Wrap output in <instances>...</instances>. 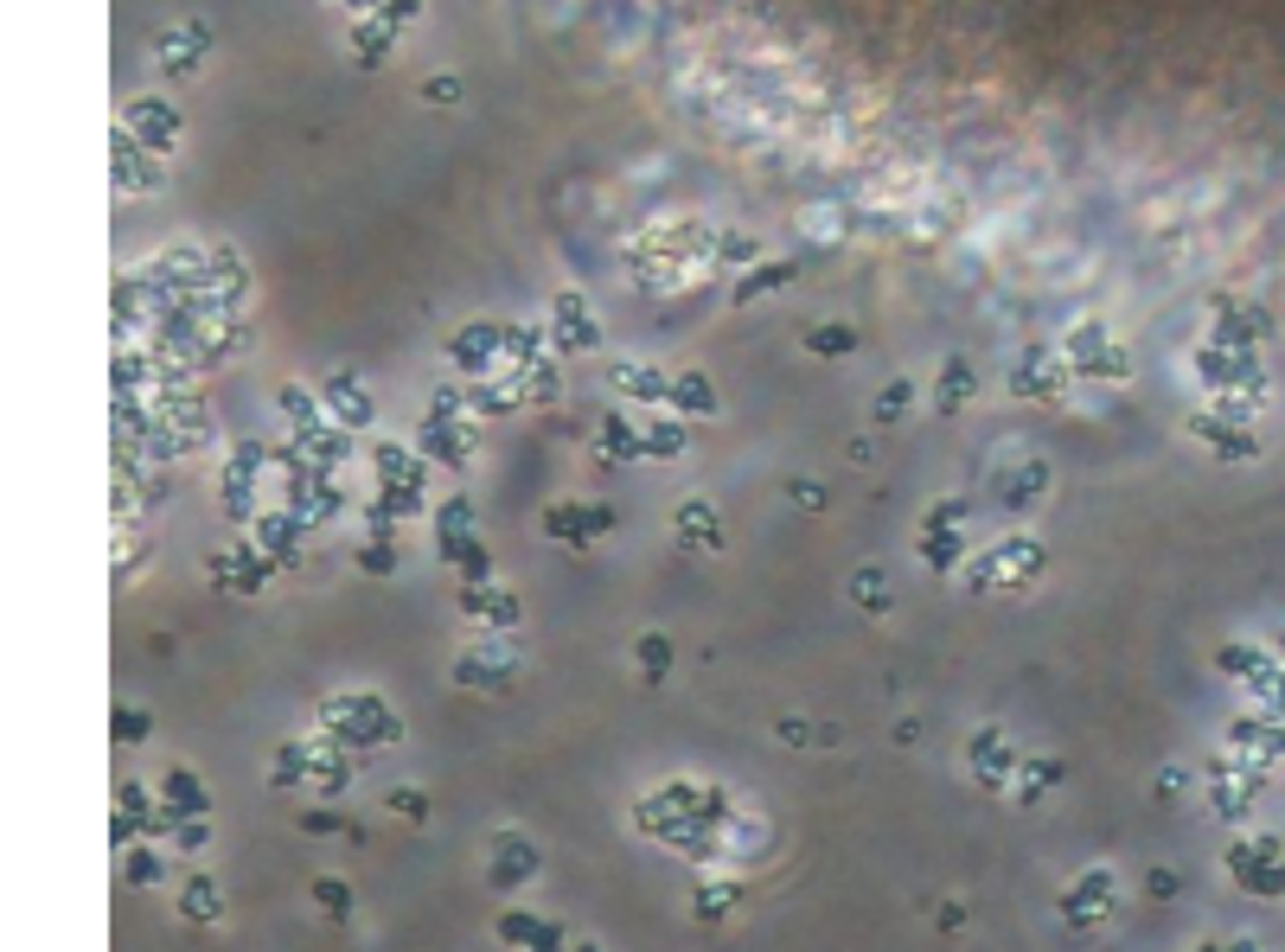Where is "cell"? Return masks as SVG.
<instances>
[{
  "label": "cell",
  "instance_id": "6da1fadb",
  "mask_svg": "<svg viewBox=\"0 0 1285 952\" xmlns=\"http://www.w3.org/2000/svg\"><path fill=\"white\" fill-rule=\"evenodd\" d=\"M320 735L346 748H384L403 735V716L371 691H346V697H320Z\"/></svg>",
  "mask_w": 1285,
  "mask_h": 952
},
{
  "label": "cell",
  "instance_id": "7a4b0ae2",
  "mask_svg": "<svg viewBox=\"0 0 1285 952\" xmlns=\"http://www.w3.org/2000/svg\"><path fill=\"white\" fill-rule=\"evenodd\" d=\"M1043 562H1049V550L1030 538V530H1010V538H1004L992 556H978V562H972L966 588H972V595H992V588H1024V582H1036V576H1043Z\"/></svg>",
  "mask_w": 1285,
  "mask_h": 952
},
{
  "label": "cell",
  "instance_id": "3957f363",
  "mask_svg": "<svg viewBox=\"0 0 1285 952\" xmlns=\"http://www.w3.org/2000/svg\"><path fill=\"white\" fill-rule=\"evenodd\" d=\"M1113 921V869H1087L1075 889H1062V927L1075 940H1093Z\"/></svg>",
  "mask_w": 1285,
  "mask_h": 952
},
{
  "label": "cell",
  "instance_id": "277c9868",
  "mask_svg": "<svg viewBox=\"0 0 1285 952\" xmlns=\"http://www.w3.org/2000/svg\"><path fill=\"white\" fill-rule=\"evenodd\" d=\"M1228 869L1240 875L1247 895H1285V869H1279V844H1273V837H1247V844H1234Z\"/></svg>",
  "mask_w": 1285,
  "mask_h": 952
},
{
  "label": "cell",
  "instance_id": "5b68a950",
  "mask_svg": "<svg viewBox=\"0 0 1285 952\" xmlns=\"http://www.w3.org/2000/svg\"><path fill=\"white\" fill-rule=\"evenodd\" d=\"M966 768H972V780L986 786V792H1004V786H1010V774L1024 768V760H1017V748H1010V735H1004V729H978V735H972V748H966Z\"/></svg>",
  "mask_w": 1285,
  "mask_h": 952
},
{
  "label": "cell",
  "instance_id": "8992f818",
  "mask_svg": "<svg viewBox=\"0 0 1285 952\" xmlns=\"http://www.w3.org/2000/svg\"><path fill=\"white\" fill-rule=\"evenodd\" d=\"M377 480H384V506L416 512L423 506V461L403 448H377Z\"/></svg>",
  "mask_w": 1285,
  "mask_h": 952
},
{
  "label": "cell",
  "instance_id": "52a82bcc",
  "mask_svg": "<svg viewBox=\"0 0 1285 952\" xmlns=\"http://www.w3.org/2000/svg\"><path fill=\"white\" fill-rule=\"evenodd\" d=\"M211 576H218L224 588H244V595H262V588H269V576H276V556L262 550V544H237L231 556H211Z\"/></svg>",
  "mask_w": 1285,
  "mask_h": 952
},
{
  "label": "cell",
  "instance_id": "ba28073f",
  "mask_svg": "<svg viewBox=\"0 0 1285 952\" xmlns=\"http://www.w3.org/2000/svg\"><path fill=\"white\" fill-rule=\"evenodd\" d=\"M461 614H467V621H486L493 633H512L524 607H518V595L499 588V582H461Z\"/></svg>",
  "mask_w": 1285,
  "mask_h": 952
},
{
  "label": "cell",
  "instance_id": "9c48e42d",
  "mask_svg": "<svg viewBox=\"0 0 1285 952\" xmlns=\"http://www.w3.org/2000/svg\"><path fill=\"white\" fill-rule=\"evenodd\" d=\"M205 46H211V26H205V20L167 26V32H161V70H167V78H193V70L205 64Z\"/></svg>",
  "mask_w": 1285,
  "mask_h": 952
},
{
  "label": "cell",
  "instance_id": "30bf717a",
  "mask_svg": "<svg viewBox=\"0 0 1285 952\" xmlns=\"http://www.w3.org/2000/svg\"><path fill=\"white\" fill-rule=\"evenodd\" d=\"M544 530H550L556 544L582 550L589 538H601V530H615V512H608V506H550V512H544Z\"/></svg>",
  "mask_w": 1285,
  "mask_h": 952
},
{
  "label": "cell",
  "instance_id": "8fae6325",
  "mask_svg": "<svg viewBox=\"0 0 1285 952\" xmlns=\"http://www.w3.org/2000/svg\"><path fill=\"white\" fill-rule=\"evenodd\" d=\"M455 684H467V691H506V684H512V659H499V639L467 645V653L455 659Z\"/></svg>",
  "mask_w": 1285,
  "mask_h": 952
},
{
  "label": "cell",
  "instance_id": "7c38bea8",
  "mask_svg": "<svg viewBox=\"0 0 1285 952\" xmlns=\"http://www.w3.org/2000/svg\"><path fill=\"white\" fill-rule=\"evenodd\" d=\"M486 875H493V889H524V883L538 875V850H532V837L499 831V844H493V863H486Z\"/></svg>",
  "mask_w": 1285,
  "mask_h": 952
},
{
  "label": "cell",
  "instance_id": "4fadbf2b",
  "mask_svg": "<svg viewBox=\"0 0 1285 952\" xmlns=\"http://www.w3.org/2000/svg\"><path fill=\"white\" fill-rule=\"evenodd\" d=\"M423 448L435 454V461H448V467H467L474 461V429L455 423V409H435L423 423Z\"/></svg>",
  "mask_w": 1285,
  "mask_h": 952
},
{
  "label": "cell",
  "instance_id": "5bb4252c",
  "mask_svg": "<svg viewBox=\"0 0 1285 952\" xmlns=\"http://www.w3.org/2000/svg\"><path fill=\"white\" fill-rule=\"evenodd\" d=\"M308 786H320V792L352 786V754H346V742H333V735H308Z\"/></svg>",
  "mask_w": 1285,
  "mask_h": 952
},
{
  "label": "cell",
  "instance_id": "9a60e30c",
  "mask_svg": "<svg viewBox=\"0 0 1285 952\" xmlns=\"http://www.w3.org/2000/svg\"><path fill=\"white\" fill-rule=\"evenodd\" d=\"M1062 358L1075 365V371H1093V377H1125V352L1119 346H1107L1093 326H1081L1068 346H1062Z\"/></svg>",
  "mask_w": 1285,
  "mask_h": 952
},
{
  "label": "cell",
  "instance_id": "2e32d148",
  "mask_svg": "<svg viewBox=\"0 0 1285 952\" xmlns=\"http://www.w3.org/2000/svg\"><path fill=\"white\" fill-rule=\"evenodd\" d=\"M672 524H678V544H685V550H723V544H730V538H723V518H716L710 499H685Z\"/></svg>",
  "mask_w": 1285,
  "mask_h": 952
},
{
  "label": "cell",
  "instance_id": "e0dca14e",
  "mask_svg": "<svg viewBox=\"0 0 1285 952\" xmlns=\"http://www.w3.org/2000/svg\"><path fill=\"white\" fill-rule=\"evenodd\" d=\"M499 346H506L499 326H474V333H461L455 346H448V358H455L467 377H486V371H493V358H499Z\"/></svg>",
  "mask_w": 1285,
  "mask_h": 952
},
{
  "label": "cell",
  "instance_id": "ac0fdd59",
  "mask_svg": "<svg viewBox=\"0 0 1285 952\" xmlns=\"http://www.w3.org/2000/svg\"><path fill=\"white\" fill-rule=\"evenodd\" d=\"M1043 492H1049V467H1043V461H1017V473L998 480V499H1004L1010 512H1030Z\"/></svg>",
  "mask_w": 1285,
  "mask_h": 952
},
{
  "label": "cell",
  "instance_id": "d6986e66",
  "mask_svg": "<svg viewBox=\"0 0 1285 952\" xmlns=\"http://www.w3.org/2000/svg\"><path fill=\"white\" fill-rule=\"evenodd\" d=\"M294 530H301V518H294V512H269V518L256 524V544L276 556V569H294V562H301V544H294Z\"/></svg>",
  "mask_w": 1285,
  "mask_h": 952
},
{
  "label": "cell",
  "instance_id": "ffe728a7",
  "mask_svg": "<svg viewBox=\"0 0 1285 952\" xmlns=\"http://www.w3.org/2000/svg\"><path fill=\"white\" fill-rule=\"evenodd\" d=\"M128 135H141L147 147H173L179 116H173L167 103H128Z\"/></svg>",
  "mask_w": 1285,
  "mask_h": 952
},
{
  "label": "cell",
  "instance_id": "44dd1931",
  "mask_svg": "<svg viewBox=\"0 0 1285 952\" xmlns=\"http://www.w3.org/2000/svg\"><path fill=\"white\" fill-rule=\"evenodd\" d=\"M179 914L185 921H199V927H218L224 921V895L211 875H185V889H179Z\"/></svg>",
  "mask_w": 1285,
  "mask_h": 952
},
{
  "label": "cell",
  "instance_id": "7402d4cb",
  "mask_svg": "<svg viewBox=\"0 0 1285 952\" xmlns=\"http://www.w3.org/2000/svg\"><path fill=\"white\" fill-rule=\"evenodd\" d=\"M167 806H173L179 818H211V792H205V780H199V774L173 768V774H167Z\"/></svg>",
  "mask_w": 1285,
  "mask_h": 952
},
{
  "label": "cell",
  "instance_id": "603a6c76",
  "mask_svg": "<svg viewBox=\"0 0 1285 952\" xmlns=\"http://www.w3.org/2000/svg\"><path fill=\"white\" fill-rule=\"evenodd\" d=\"M326 403H333V415H339L346 429H365V423H371V397H365L359 377H333V384H326Z\"/></svg>",
  "mask_w": 1285,
  "mask_h": 952
},
{
  "label": "cell",
  "instance_id": "cb8c5ba5",
  "mask_svg": "<svg viewBox=\"0 0 1285 952\" xmlns=\"http://www.w3.org/2000/svg\"><path fill=\"white\" fill-rule=\"evenodd\" d=\"M615 391L621 397H647V403H672V377L647 371V365H615Z\"/></svg>",
  "mask_w": 1285,
  "mask_h": 952
},
{
  "label": "cell",
  "instance_id": "d4e9b609",
  "mask_svg": "<svg viewBox=\"0 0 1285 952\" xmlns=\"http://www.w3.org/2000/svg\"><path fill=\"white\" fill-rule=\"evenodd\" d=\"M1055 365H1062V358L1043 352V346H1036V352H1024V365H1017V377H1010V391H1024V397H1055V391H1062V384L1049 377Z\"/></svg>",
  "mask_w": 1285,
  "mask_h": 952
},
{
  "label": "cell",
  "instance_id": "484cf974",
  "mask_svg": "<svg viewBox=\"0 0 1285 952\" xmlns=\"http://www.w3.org/2000/svg\"><path fill=\"white\" fill-rule=\"evenodd\" d=\"M736 907H742V883H730V875H723V883H704V889L691 895V914H697V921H710V927L730 921Z\"/></svg>",
  "mask_w": 1285,
  "mask_h": 952
},
{
  "label": "cell",
  "instance_id": "4316f807",
  "mask_svg": "<svg viewBox=\"0 0 1285 952\" xmlns=\"http://www.w3.org/2000/svg\"><path fill=\"white\" fill-rule=\"evenodd\" d=\"M556 339L570 352L595 346V333H589V308H582V294H556Z\"/></svg>",
  "mask_w": 1285,
  "mask_h": 952
},
{
  "label": "cell",
  "instance_id": "83f0119b",
  "mask_svg": "<svg viewBox=\"0 0 1285 952\" xmlns=\"http://www.w3.org/2000/svg\"><path fill=\"white\" fill-rule=\"evenodd\" d=\"M633 665H639V677H647V684H665V677H672V633H639Z\"/></svg>",
  "mask_w": 1285,
  "mask_h": 952
},
{
  "label": "cell",
  "instance_id": "f1b7e54d",
  "mask_svg": "<svg viewBox=\"0 0 1285 952\" xmlns=\"http://www.w3.org/2000/svg\"><path fill=\"white\" fill-rule=\"evenodd\" d=\"M1055 780H1062V760H1049V754H1043V760H1024V768H1017V806H1036Z\"/></svg>",
  "mask_w": 1285,
  "mask_h": 952
},
{
  "label": "cell",
  "instance_id": "f546056e",
  "mask_svg": "<svg viewBox=\"0 0 1285 952\" xmlns=\"http://www.w3.org/2000/svg\"><path fill=\"white\" fill-rule=\"evenodd\" d=\"M672 403H678V415H710V409H716V391H710V377H704V371H685V377H672Z\"/></svg>",
  "mask_w": 1285,
  "mask_h": 952
},
{
  "label": "cell",
  "instance_id": "4dcf8cb0",
  "mask_svg": "<svg viewBox=\"0 0 1285 952\" xmlns=\"http://www.w3.org/2000/svg\"><path fill=\"white\" fill-rule=\"evenodd\" d=\"M960 550H966L960 530H921V562L940 569V576H953V569H960Z\"/></svg>",
  "mask_w": 1285,
  "mask_h": 952
},
{
  "label": "cell",
  "instance_id": "1f68e13d",
  "mask_svg": "<svg viewBox=\"0 0 1285 952\" xmlns=\"http://www.w3.org/2000/svg\"><path fill=\"white\" fill-rule=\"evenodd\" d=\"M601 454H608V461H639V454H647V435H633V423L608 415V423H601Z\"/></svg>",
  "mask_w": 1285,
  "mask_h": 952
},
{
  "label": "cell",
  "instance_id": "d6a6232c",
  "mask_svg": "<svg viewBox=\"0 0 1285 952\" xmlns=\"http://www.w3.org/2000/svg\"><path fill=\"white\" fill-rule=\"evenodd\" d=\"M966 397H972V365H966V358H947V371H940V397H934V409H940V415H953Z\"/></svg>",
  "mask_w": 1285,
  "mask_h": 952
},
{
  "label": "cell",
  "instance_id": "836d02e7",
  "mask_svg": "<svg viewBox=\"0 0 1285 952\" xmlns=\"http://www.w3.org/2000/svg\"><path fill=\"white\" fill-rule=\"evenodd\" d=\"M544 933H550V921H538V914H499V940L512 952H532Z\"/></svg>",
  "mask_w": 1285,
  "mask_h": 952
},
{
  "label": "cell",
  "instance_id": "e575fe53",
  "mask_svg": "<svg viewBox=\"0 0 1285 952\" xmlns=\"http://www.w3.org/2000/svg\"><path fill=\"white\" fill-rule=\"evenodd\" d=\"M851 601L863 607V614H889V582H883V569H857Z\"/></svg>",
  "mask_w": 1285,
  "mask_h": 952
},
{
  "label": "cell",
  "instance_id": "d590c367",
  "mask_svg": "<svg viewBox=\"0 0 1285 952\" xmlns=\"http://www.w3.org/2000/svg\"><path fill=\"white\" fill-rule=\"evenodd\" d=\"M647 435V454H659V461H672V454H685V423L678 415H659L653 429H639Z\"/></svg>",
  "mask_w": 1285,
  "mask_h": 952
},
{
  "label": "cell",
  "instance_id": "8d00e7d4",
  "mask_svg": "<svg viewBox=\"0 0 1285 952\" xmlns=\"http://www.w3.org/2000/svg\"><path fill=\"white\" fill-rule=\"evenodd\" d=\"M857 346V326H812L806 333V352H819V358H845Z\"/></svg>",
  "mask_w": 1285,
  "mask_h": 952
},
{
  "label": "cell",
  "instance_id": "74e56055",
  "mask_svg": "<svg viewBox=\"0 0 1285 952\" xmlns=\"http://www.w3.org/2000/svg\"><path fill=\"white\" fill-rule=\"evenodd\" d=\"M314 901H320L326 921H352V889L339 883V875H320V883H314Z\"/></svg>",
  "mask_w": 1285,
  "mask_h": 952
},
{
  "label": "cell",
  "instance_id": "f35d334b",
  "mask_svg": "<svg viewBox=\"0 0 1285 952\" xmlns=\"http://www.w3.org/2000/svg\"><path fill=\"white\" fill-rule=\"evenodd\" d=\"M1247 799H1254V786L1234 780L1228 768H1216V812H1222V818H1240V812H1247Z\"/></svg>",
  "mask_w": 1285,
  "mask_h": 952
},
{
  "label": "cell",
  "instance_id": "ab89813d",
  "mask_svg": "<svg viewBox=\"0 0 1285 952\" xmlns=\"http://www.w3.org/2000/svg\"><path fill=\"white\" fill-rule=\"evenodd\" d=\"M109 729H116V742H147V735H154V716H147V710H128V703H116Z\"/></svg>",
  "mask_w": 1285,
  "mask_h": 952
},
{
  "label": "cell",
  "instance_id": "60d3db41",
  "mask_svg": "<svg viewBox=\"0 0 1285 952\" xmlns=\"http://www.w3.org/2000/svg\"><path fill=\"white\" fill-rule=\"evenodd\" d=\"M391 818L423 825V818H429V792H423V786H397V792H391Z\"/></svg>",
  "mask_w": 1285,
  "mask_h": 952
},
{
  "label": "cell",
  "instance_id": "b9f144b4",
  "mask_svg": "<svg viewBox=\"0 0 1285 952\" xmlns=\"http://www.w3.org/2000/svg\"><path fill=\"white\" fill-rule=\"evenodd\" d=\"M122 875H128V883H161L167 869H161L154 850H135V844H128V850H122Z\"/></svg>",
  "mask_w": 1285,
  "mask_h": 952
},
{
  "label": "cell",
  "instance_id": "7bdbcfd3",
  "mask_svg": "<svg viewBox=\"0 0 1285 952\" xmlns=\"http://www.w3.org/2000/svg\"><path fill=\"white\" fill-rule=\"evenodd\" d=\"M371 20H377V13H371ZM384 32H397V26H384V20H377V26H359V32H352V52H359L365 64H377V58H384Z\"/></svg>",
  "mask_w": 1285,
  "mask_h": 952
},
{
  "label": "cell",
  "instance_id": "ee69618b",
  "mask_svg": "<svg viewBox=\"0 0 1285 952\" xmlns=\"http://www.w3.org/2000/svg\"><path fill=\"white\" fill-rule=\"evenodd\" d=\"M909 403H915V384H909V377H895V384L877 397V423H895V415L909 409Z\"/></svg>",
  "mask_w": 1285,
  "mask_h": 952
},
{
  "label": "cell",
  "instance_id": "f6af8a7d",
  "mask_svg": "<svg viewBox=\"0 0 1285 952\" xmlns=\"http://www.w3.org/2000/svg\"><path fill=\"white\" fill-rule=\"evenodd\" d=\"M173 844H179V850H205V844H211V818H179V825H173Z\"/></svg>",
  "mask_w": 1285,
  "mask_h": 952
},
{
  "label": "cell",
  "instance_id": "bcb514c9",
  "mask_svg": "<svg viewBox=\"0 0 1285 952\" xmlns=\"http://www.w3.org/2000/svg\"><path fill=\"white\" fill-rule=\"evenodd\" d=\"M793 269L787 262H774V269H762V276H748V282H736V300H754V294H768V288H780Z\"/></svg>",
  "mask_w": 1285,
  "mask_h": 952
},
{
  "label": "cell",
  "instance_id": "7dc6e473",
  "mask_svg": "<svg viewBox=\"0 0 1285 952\" xmlns=\"http://www.w3.org/2000/svg\"><path fill=\"white\" fill-rule=\"evenodd\" d=\"M359 569H365V576H391V569H397V550L365 544V550H359Z\"/></svg>",
  "mask_w": 1285,
  "mask_h": 952
},
{
  "label": "cell",
  "instance_id": "c3c4849f",
  "mask_svg": "<svg viewBox=\"0 0 1285 952\" xmlns=\"http://www.w3.org/2000/svg\"><path fill=\"white\" fill-rule=\"evenodd\" d=\"M960 518H966V499H940V506L927 512V524H921V530H953Z\"/></svg>",
  "mask_w": 1285,
  "mask_h": 952
},
{
  "label": "cell",
  "instance_id": "681fc988",
  "mask_svg": "<svg viewBox=\"0 0 1285 952\" xmlns=\"http://www.w3.org/2000/svg\"><path fill=\"white\" fill-rule=\"evenodd\" d=\"M787 499H793V506H806V512H819V506H825V486H819V480H793V486H787Z\"/></svg>",
  "mask_w": 1285,
  "mask_h": 952
},
{
  "label": "cell",
  "instance_id": "f907efd6",
  "mask_svg": "<svg viewBox=\"0 0 1285 952\" xmlns=\"http://www.w3.org/2000/svg\"><path fill=\"white\" fill-rule=\"evenodd\" d=\"M1145 889H1151V901H1170V895L1183 889V875H1177V869H1151V875H1145Z\"/></svg>",
  "mask_w": 1285,
  "mask_h": 952
},
{
  "label": "cell",
  "instance_id": "816d5d0a",
  "mask_svg": "<svg viewBox=\"0 0 1285 952\" xmlns=\"http://www.w3.org/2000/svg\"><path fill=\"white\" fill-rule=\"evenodd\" d=\"M416 7H423V0H377V20H384V26H403V20H416Z\"/></svg>",
  "mask_w": 1285,
  "mask_h": 952
},
{
  "label": "cell",
  "instance_id": "f5cc1de1",
  "mask_svg": "<svg viewBox=\"0 0 1285 952\" xmlns=\"http://www.w3.org/2000/svg\"><path fill=\"white\" fill-rule=\"evenodd\" d=\"M282 409L294 415V423H301V429H314V403H308V397H301V391H282Z\"/></svg>",
  "mask_w": 1285,
  "mask_h": 952
},
{
  "label": "cell",
  "instance_id": "db71d44e",
  "mask_svg": "<svg viewBox=\"0 0 1285 952\" xmlns=\"http://www.w3.org/2000/svg\"><path fill=\"white\" fill-rule=\"evenodd\" d=\"M780 742H787V748H806V742H812V729H806L800 716H780Z\"/></svg>",
  "mask_w": 1285,
  "mask_h": 952
},
{
  "label": "cell",
  "instance_id": "11a10c76",
  "mask_svg": "<svg viewBox=\"0 0 1285 952\" xmlns=\"http://www.w3.org/2000/svg\"><path fill=\"white\" fill-rule=\"evenodd\" d=\"M423 96H429V103H455V96H461V78H429Z\"/></svg>",
  "mask_w": 1285,
  "mask_h": 952
},
{
  "label": "cell",
  "instance_id": "9f6ffc18",
  "mask_svg": "<svg viewBox=\"0 0 1285 952\" xmlns=\"http://www.w3.org/2000/svg\"><path fill=\"white\" fill-rule=\"evenodd\" d=\"M1158 792H1164V799H1177V792H1183V774H1177V768H1164V774H1158Z\"/></svg>",
  "mask_w": 1285,
  "mask_h": 952
},
{
  "label": "cell",
  "instance_id": "6f0895ef",
  "mask_svg": "<svg viewBox=\"0 0 1285 952\" xmlns=\"http://www.w3.org/2000/svg\"><path fill=\"white\" fill-rule=\"evenodd\" d=\"M940 927L960 933V927H966V907H953V901H947V907H940Z\"/></svg>",
  "mask_w": 1285,
  "mask_h": 952
},
{
  "label": "cell",
  "instance_id": "680465c9",
  "mask_svg": "<svg viewBox=\"0 0 1285 952\" xmlns=\"http://www.w3.org/2000/svg\"><path fill=\"white\" fill-rule=\"evenodd\" d=\"M532 952H563V927H556V921H550V933H544V940H538V946H532Z\"/></svg>",
  "mask_w": 1285,
  "mask_h": 952
},
{
  "label": "cell",
  "instance_id": "91938a15",
  "mask_svg": "<svg viewBox=\"0 0 1285 952\" xmlns=\"http://www.w3.org/2000/svg\"><path fill=\"white\" fill-rule=\"evenodd\" d=\"M576 952H601V946H589V940H582V946H576Z\"/></svg>",
  "mask_w": 1285,
  "mask_h": 952
},
{
  "label": "cell",
  "instance_id": "94428289",
  "mask_svg": "<svg viewBox=\"0 0 1285 952\" xmlns=\"http://www.w3.org/2000/svg\"><path fill=\"white\" fill-rule=\"evenodd\" d=\"M1196 952H1222V946H1196Z\"/></svg>",
  "mask_w": 1285,
  "mask_h": 952
}]
</instances>
